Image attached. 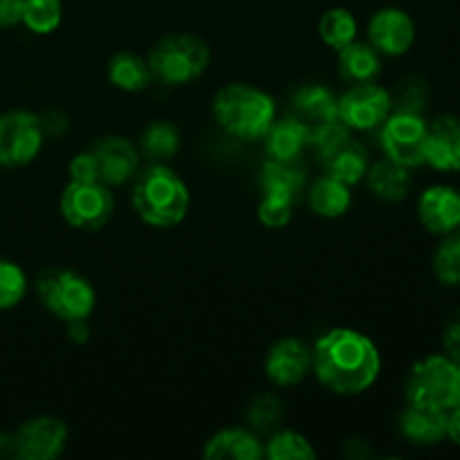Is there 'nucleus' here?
<instances>
[{
  "instance_id": "nucleus-9",
  "label": "nucleus",
  "mask_w": 460,
  "mask_h": 460,
  "mask_svg": "<svg viewBox=\"0 0 460 460\" xmlns=\"http://www.w3.org/2000/svg\"><path fill=\"white\" fill-rule=\"evenodd\" d=\"M43 126L40 117L30 111H9L0 115V166L21 169L43 148Z\"/></svg>"
},
{
  "instance_id": "nucleus-37",
  "label": "nucleus",
  "mask_w": 460,
  "mask_h": 460,
  "mask_svg": "<svg viewBox=\"0 0 460 460\" xmlns=\"http://www.w3.org/2000/svg\"><path fill=\"white\" fill-rule=\"evenodd\" d=\"M443 346H445V355L454 362L460 364V313L452 322L447 323L443 335Z\"/></svg>"
},
{
  "instance_id": "nucleus-26",
  "label": "nucleus",
  "mask_w": 460,
  "mask_h": 460,
  "mask_svg": "<svg viewBox=\"0 0 460 460\" xmlns=\"http://www.w3.org/2000/svg\"><path fill=\"white\" fill-rule=\"evenodd\" d=\"M350 200H353V196H350L349 184L340 182L335 178H328V175H323V178H319L313 184L308 196L310 209L317 216H323V218H340V216H344L349 211Z\"/></svg>"
},
{
  "instance_id": "nucleus-16",
  "label": "nucleus",
  "mask_w": 460,
  "mask_h": 460,
  "mask_svg": "<svg viewBox=\"0 0 460 460\" xmlns=\"http://www.w3.org/2000/svg\"><path fill=\"white\" fill-rule=\"evenodd\" d=\"M313 368V350L296 337H283L265 358V376L277 386H296Z\"/></svg>"
},
{
  "instance_id": "nucleus-17",
  "label": "nucleus",
  "mask_w": 460,
  "mask_h": 460,
  "mask_svg": "<svg viewBox=\"0 0 460 460\" xmlns=\"http://www.w3.org/2000/svg\"><path fill=\"white\" fill-rule=\"evenodd\" d=\"M418 218L431 234H447L460 229V191L445 184H436L422 191L418 200Z\"/></svg>"
},
{
  "instance_id": "nucleus-14",
  "label": "nucleus",
  "mask_w": 460,
  "mask_h": 460,
  "mask_svg": "<svg viewBox=\"0 0 460 460\" xmlns=\"http://www.w3.org/2000/svg\"><path fill=\"white\" fill-rule=\"evenodd\" d=\"M90 151L97 160L99 182L106 187H117L137 175L139 151L126 137L106 135V137H99Z\"/></svg>"
},
{
  "instance_id": "nucleus-31",
  "label": "nucleus",
  "mask_w": 460,
  "mask_h": 460,
  "mask_svg": "<svg viewBox=\"0 0 460 460\" xmlns=\"http://www.w3.org/2000/svg\"><path fill=\"white\" fill-rule=\"evenodd\" d=\"M283 416H286L283 402L272 394L256 395L254 402L247 409V422H250L252 429L261 431V434H270V431L277 429Z\"/></svg>"
},
{
  "instance_id": "nucleus-23",
  "label": "nucleus",
  "mask_w": 460,
  "mask_h": 460,
  "mask_svg": "<svg viewBox=\"0 0 460 460\" xmlns=\"http://www.w3.org/2000/svg\"><path fill=\"white\" fill-rule=\"evenodd\" d=\"M368 189L385 202H400L407 198L411 187V175L407 166L398 164L394 160H380L367 171Z\"/></svg>"
},
{
  "instance_id": "nucleus-36",
  "label": "nucleus",
  "mask_w": 460,
  "mask_h": 460,
  "mask_svg": "<svg viewBox=\"0 0 460 460\" xmlns=\"http://www.w3.org/2000/svg\"><path fill=\"white\" fill-rule=\"evenodd\" d=\"M25 0H0V30H9L22 22Z\"/></svg>"
},
{
  "instance_id": "nucleus-21",
  "label": "nucleus",
  "mask_w": 460,
  "mask_h": 460,
  "mask_svg": "<svg viewBox=\"0 0 460 460\" xmlns=\"http://www.w3.org/2000/svg\"><path fill=\"white\" fill-rule=\"evenodd\" d=\"M261 189L268 196H281L296 202L305 189V166L301 160H265L261 169Z\"/></svg>"
},
{
  "instance_id": "nucleus-5",
  "label": "nucleus",
  "mask_w": 460,
  "mask_h": 460,
  "mask_svg": "<svg viewBox=\"0 0 460 460\" xmlns=\"http://www.w3.org/2000/svg\"><path fill=\"white\" fill-rule=\"evenodd\" d=\"M409 404L452 411L460 404V364L447 355H431L413 364L404 385Z\"/></svg>"
},
{
  "instance_id": "nucleus-2",
  "label": "nucleus",
  "mask_w": 460,
  "mask_h": 460,
  "mask_svg": "<svg viewBox=\"0 0 460 460\" xmlns=\"http://www.w3.org/2000/svg\"><path fill=\"white\" fill-rule=\"evenodd\" d=\"M133 209L151 227L169 229L182 223L189 214L191 196L184 180L166 164L153 162L135 178Z\"/></svg>"
},
{
  "instance_id": "nucleus-4",
  "label": "nucleus",
  "mask_w": 460,
  "mask_h": 460,
  "mask_svg": "<svg viewBox=\"0 0 460 460\" xmlns=\"http://www.w3.org/2000/svg\"><path fill=\"white\" fill-rule=\"evenodd\" d=\"M211 63V49L193 34L162 36L148 54L153 79L164 85H184L205 75Z\"/></svg>"
},
{
  "instance_id": "nucleus-34",
  "label": "nucleus",
  "mask_w": 460,
  "mask_h": 460,
  "mask_svg": "<svg viewBox=\"0 0 460 460\" xmlns=\"http://www.w3.org/2000/svg\"><path fill=\"white\" fill-rule=\"evenodd\" d=\"M292 207H295V202L288 200V198L263 193V200L259 202L256 214H259L261 225L270 229H281L292 220Z\"/></svg>"
},
{
  "instance_id": "nucleus-33",
  "label": "nucleus",
  "mask_w": 460,
  "mask_h": 460,
  "mask_svg": "<svg viewBox=\"0 0 460 460\" xmlns=\"http://www.w3.org/2000/svg\"><path fill=\"white\" fill-rule=\"evenodd\" d=\"M27 277L13 261L0 259V310H9L22 301Z\"/></svg>"
},
{
  "instance_id": "nucleus-40",
  "label": "nucleus",
  "mask_w": 460,
  "mask_h": 460,
  "mask_svg": "<svg viewBox=\"0 0 460 460\" xmlns=\"http://www.w3.org/2000/svg\"><path fill=\"white\" fill-rule=\"evenodd\" d=\"M16 456V449H13V438H9V436L0 434V458L3 456Z\"/></svg>"
},
{
  "instance_id": "nucleus-29",
  "label": "nucleus",
  "mask_w": 460,
  "mask_h": 460,
  "mask_svg": "<svg viewBox=\"0 0 460 460\" xmlns=\"http://www.w3.org/2000/svg\"><path fill=\"white\" fill-rule=\"evenodd\" d=\"M63 21L61 0H25L22 25L34 34H52Z\"/></svg>"
},
{
  "instance_id": "nucleus-13",
  "label": "nucleus",
  "mask_w": 460,
  "mask_h": 460,
  "mask_svg": "<svg viewBox=\"0 0 460 460\" xmlns=\"http://www.w3.org/2000/svg\"><path fill=\"white\" fill-rule=\"evenodd\" d=\"M67 425L57 416H39L22 422L13 436V449L22 460H57L67 447Z\"/></svg>"
},
{
  "instance_id": "nucleus-35",
  "label": "nucleus",
  "mask_w": 460,
  "mask_h": 460,
  "mask_svg": "<svg viewBox=\"0 0 460 460\" xmlns=\"http://www.w3.org/2000/svg\"><path fill=\"white\" fill-rule=\"evenodd\" d=\"M70 175L72 180H76V182H99L97 160H94L93 151L79 153V155L72 157Z\"/></svg>"
},
{
  "instance_id": "nucleus-38",
  "label": "nucleus",
  "mask_w": 460,
  "mask_h": 460,
  "mask_svg": "<svg viewBox=\"0 0 460 460\" xmlns=\"http://www.w3.org/2000/svg\"><path fill=\"white\" fill-rule=\"evenodd\" d=\"M40 126H43L45 137H58L67 130V117L58 111H49L40 117Z\"/></svg>"
},
{
  "instance_id": "nucleus-10",
  "label": "nucleus",
  "mask_w": 460,
  "mask_h": 460,
  "mask_svg": "<svg viewBox=\"0 0 460 460\" xmlns=\"http://www.w3.org/2000/svg\"><path fill=\"white\" fill-rule=\"evenodd\" d=\"M290 117L304 130L308 144H317L328 133L341 126L337 112V97L323 85H304L292 94Z\"/></svg>"
},
{
  "instance_id": "nucleus-11",
  "label": "nucleus",
  "mask_w": 460,
  "mask_h": 460,
  "mask_svg": "<svg viewBox=\"0 0 460 460\" xmlns=\"http://www.w3.org/2000/svg\"><path fill=\"white\" fill-rule=\"evenodd\" d=\"M427 124L420 112L398 111L382 124V148L386 157L407 169L425 164Z\"/></svg>"
},
{
  "instance_id": "nucleus-39",
  "label": "nucleus",
  "mask_w": 460,
  "mask_h": 460,
  "mask_svg": "<svg viewBox=\"0 0 460 460\" xmlns=\"http://www.w3.org/2000/svg\"><path fill=\"white\" fill-rule=\"evenodd\" d=\"M447 438L460 445V404L454 407L452 411H447Z\"/></svg>"
},
{
  "instance_id": "nucleus-8",
  "label": "nucleus",
  "mask_w": 460,
  "mask_h": 460,
  "mask_svg": "<svg viewBox=\"0 0 460 460\" xmlns=\"http://www.w3.org/2000/svg\"><path fill=\"white\" fill-rule=\"evenodd\" d=\"M317 148L319 164L328 178H335L344 184H358L359 180L367 178V171L371 166L368 151L350 137L349 128L344 124L337 126L332 133L313 144Z\"/></svg>"
},
{
  "instance_id": "nucleus-15",
  "label": "nucleus",
  "mask_w": 460,
  "mask_h": 460,
  "mask_svg": "<svg viewBox=\"0 0 460 460\" xmlns=\"http://www.w3.org/2000/svg\"><path fill=\"white\" fill-rule=\"evenodd\" d=\"M368 40L386 57H402L416 40V25L404 9L385 7L368 21Z\"/></svg>"
},
{
  "instance_id": "nucleus-24",
  "label": "nucleus",
  "mask_w": 460,
  "mask_h": 460,
  "mask_svg": "<svg viewBox=\"0 0 460 460\" xmlns=\"http://www.w3.org/2000/svg\"><path fill=\"white\" fill-rule=\"evenodd\" d=\"M263 137L265 155H268V160L277 162L299 160L301 151H304V146L308 144L304 130H301L290 117H286V119H274Z\"/></svg>"
},
{
  "instance_id": "nucleus-1",
  "label": "nucleus",
  "mask_w": 460,
  "mask_h": 460,
  "mask_svg": "<svg viewBox=\"0 0 460 460\" xmlns=\"http://www.w3.org/2000/svg\"><path fill=\"white\" fill-rule=\"evenodd\" d=\"M313 371L332 394H364L376 385L382 371L380 350L362 332L335 328L314 344Z\"/></svg>"
},
{
  "instance_id": "nucleus-19",
  "label": "nucleus",
  "mask_w": 460,
  "mask_h": 460,
  "mask_svg": "<svg viewBox=\"0 0 460 460\" xmlns=\"http://www.w3.org/2000/svg\"><path fill=\"white\" fill-rule=\"evenodd\" d=\"M202 456L211 460H261L265 456V447L254 431L232 427L211 436L205 443Z\"/></svg>"
},
{
  "instance_id": "nucleus-6",
  "label": "nucleus",
  "mask_w": 460,
  "mask_h": 460,
  "mask_svg": "<svg viewBox=\"0 0 460 460\" xmlns=\"http://www.w3.org/2000/svg\"><path fill=\"white\" fill-rule=\"evenodd\" d=\"M39 299L61 322H76L93 314L97 295L93 283L75 270H45L36 283Z\"/></svg>"
},
{
  "instance_id": "nucleus-25",
  "label": "nucleus",
  "mask_w": 460,
  "mask_h": 460,
  "mask_svg": "<svg viewBox=\"0 0 460 460\" xmlns=\"http://www.w3.org/2000/svg\"><path fill=\"white\" fill-rule=\"evenodd\" d=\"M148 58L133 52H119L108 63V81L124 93H139L151 84Z\"/></svg>"
},
{
  "instance_id": "nucleus-7",
  "label": "nucleus",
  "mask_w": 460,
  "mask_h": 460,
  "mask_svg": "<svg viewBox=\"0 0 460 460\" xmlns=\"http://www.w3.org/2000/svg\"><path fill=\"white\" fill-rule=\"evenodd\" d=\"M61 216L70 227L97 232L106 227L115 211V198L102 182H76L72 180L61 193Z\"/></svg>"
},
{
  "instance_id": "nucleus-32",
  "label": "nucleus",
  "mask_w": 460,
  "mask_h": 460,
  "mask_svg": "<svg viewBox=\"0 0 460 460\" xmlns=\"http://www.w3.org/2000/svg\"><path fill=\"white\" fill-rule=\"evenodd\" d=\"M434 272L445 286H460V229L447 234L434 256Z\"/></svg>"
},
{
  "instance_id": "nucleus-3",
  "label": "nucleus",
  "mask_w": 460,
  "mask_h": 460,
  "mask_svg": "<svg viewBox=\"0 0 460 460\" xmlns=\"http://www.w3.org/2000/svg\"><path fill=\"white\" fill-rule=\"evenodd\" d=\"M211 111L220 128L238 139H261L277 119L274 99L250 84L223 85L216 93Z\"/></svg>"
},
{
  "instance_id": "nucleus-18",
  "label": "nucleus",
  "mask_w": 460,
  "mask_h": 460,
  "mask_svg": "<svg viewBox=\"0 0 460 460\" xmlns=\"http://www.w3.org/2000/svg\"><path fill=\"white\" fill-rule=\"evenodd\" d=\"M425 164L443 173L460 171V119L443 115L427 126Z\"/></svg>"
},
{
  "instance_id": "nucleus-12",
  "label": "nucleus",
  "mask_w": 460,
  "mask_h": 460,
  "mask_svg": "<svg viewBox=\"0 0 460 460\" xmlns=\"http://www.w3.org/2000/svg\"><path fill=\"white\" fill-rule=\"evenodd\" d=\"M391 94L382 85L359 84L350 85L340 99H337V112L340 121L349 130H373L380 128L391 115Z\"/></svg>"
},
{
  "instance_id": "nucleus-30",
  "label": "nucleus",
  "mask_w": 460,
  "mask_h": 460,
  "mask_svg": "<svg viewBox=\"0 0 460 460\" xmlns=\"http://www.w3.org/2000/svg\"><path fill=\"white\" fill-rule=\"evenodd\" d=\"M265 456L270 460H313L317 452L305 436L296 431H277L265 447Z\"/></svg>"
},
{
  "instance_id": "nucleus-28",
  "label": "nucleus",
  "mask_w": 460,
  "mask_h": 460,
  "mask_svg": "<svg viewBox=\"0 0 460 460\" xmlns=\"http://www.w3.org/2000/svg\"><path fill=\"white\" fill-rule=\"evenodd\" d=\"M319 34H322L323 43L328 48L340 52L341 48H346V45L358 39V21L344 7L328 9L322 16V21H319Z\"/></svg>"
},
{
  "instance_id": "nucleus-20",
  "label": "nucleus",
  "mask_w": 460,
  "mask_h": 460,
  "mask_svg": "<svg viewBox=\"0 0 460 460\" xmlns=\"http://www.w3.org/2000/svg\"><path fill=\"white\" fill-rule=\"evenodd\" d=\"M400 431L416 445H436L447 436V411L409 404L400 416Z\"/></svg>"
},
{
  "instance_id": "nucleus-27",
  "label": "nucleus",
  "mask_w": 460,
  "mask_h": 460,
  "mask_svg": "<svg viewBox=\"0 0 460 460\" xmlns=\"http://www.w3.org/2000/svg\"><path fill=\"white\" fill-rule=\"evenodd\" d=\"M139 151L151 162H157V164H164V162L173 160L180 151L178 126L164 119L148 124L142 137H139Z\"/></svg>"
},
{
  "instance_id": "nucleus-22",
  "label": "nucleus",
  "mask_w": 460,
  "mask_h": 460,
  "mask_svg": "<svg viewBox=\"0 0 460 460\" xmlns=\"http://www.w3.org/2000/svg\"><path fill=\"white\" fill-rule=\"evenodd\" d=\"M380 52L371 43H349L340 49V75L346 84H373L380 76Z\"/></svg>"
}]
</instances>
